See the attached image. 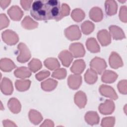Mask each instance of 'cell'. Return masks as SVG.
<instances>
[{
	"label": "cell",
	"instance_id": "cell-5",
	"mask_svg": "<svg viewBox=\"0 0 127 127\" xmlns=\"http://www.w3.org/2000/svg\"><path fill=\"white\" fill-rule=\"evenodd\" d=\"M65 37L70 41L77 40L81 36V33L79 27L77 25H73L69 26L64 30Z\"/></svg>",
	"mask_w": 127,
	"mask_h": 127
},
{
	"label": "cell",
	"instance_id": "cell-13",
	"mask_svg": "<svg viewBox=\"0 0 127 127\" xmlns=\"http://www.w3.org/2000/svg\"><path fill=\"white\" fill-rule=\"evenodd\" d=\"M0 90L1 92L6 95L12 93L13 88L11 81L7 77H3L0 83Z\"/></svg>",
	"mask_w": 127,
	"mask_h": 127
},
{
	"label": "cell",
	"instance_id": "cell-43",
	"mask_svg": "<svg viewBox=\"0 0 127 127\" xmlns=\"http://www.w3.org/2000/svg\"><path fill=\"white\" fill-rule=\"evenodd\" d=\"M3 123V126L4 127H16L17 126L13 123V122L8 120H3L2 121Z\"/></svg>",
	"mask_w": 127,
	"mask_h": 127
},
{
	"label": "cell",
	"instance_id": "cell-3",
	"mask_svg": "<svg viewBox=\"0 0 127 127\" xmlns=\"http://www.w3.org/2000/svg\"><path fill=\"white\" fill-rule=\"evenodd\" d=\"M90 66L91 69L100 74L106 68L107 65L103 59L96 57L90 61Z\"/></svg>",
	"mask_w": 127,
	"mask_h": 127
},
{
	"label": "cell",
	"instance_id": "cell-24",
	"mask_svg": "<svg viewBox=\"0 0 127 127\" xmlns=\"http://www.w3.org/2000/svg\"><path fill=\"white\" fill-rule=\"evenodd\" d=\"M86 46L87 50L91 53H96L100 52V46L94 38H88L86 42Z\"/></svg>",
	"mask_w": 127,
	"mask_h": 127
},
{
	"label": "cell",
	"instance_id": "cell-9",
	"mask_svg": "<svg viewBox=\"0 0 127 127\" xmlns=\"http://www.w3.org/2000/svg\"><path fill=\"white\" fill-rule=\"evenodd\" d=\"M109 63L110 66L114 69L122 67L124 64L121 57L115 52H112L109 57Z\"/></svg>",
	"mask_w": 127,
	"mask_h": 127
},
{
	"label": "cell",
	"instance_id": "cell-45",
	"mask_svg": "<svg viewBox=\"0 0 127 127\" xmlns=\"http://www.w3.org/2000/svg\"><path fill=\"white\" fill-rule=\"evenodd\" d=\"M11 1L10 0H0V5L2 9H5V8L7 7V6H8L9 5V4H10Z\"/></svg>",
	"mask_w": 127,
	"mask_h": 127
},
{
	"label": "cell",
	"instance_id": "cell-38",
	"mask_svg": "<svg viewBox=\"0 0 127 127\" xmlns=\"http://www.w3.org/2000/svg\"><path fill=\"white\" fill-rule=\"evenodd\" d=\"M9 23V20L4 13H1L0 15V29L2 30L7 27Z\"/></svg>",
	"mask_w": 127,
	"mask_h": 127
},
{
	"label": "cell",
	"instance_id": "cell-30",
	"mask_svg": "<svg viewBox=\"0 0 127 127\" xmlns=\"http://www.w3.org/2000/svg\"><path fill=\"white\" fill-rule=\"evenodd\" d=\"M31 85V81L28 79L16 80L15 82L16 89L20 92L27 90Z\"/></svg>",
	"mask_w": 127,
	"mask_h": 127
},
{
	"label": "cell",
	"instance_id": "cell-27",
	"mask_svg": "<svg viewBox=\"0 0 127 127\" xmlns=\"http://www.w3.org/2000/svg\"><path fill=\"white\" fill-rule=\"evenodd\" d=\"M98 79L97 72L91 68L88 69L84 74V79L86 83L89 84H94Z\"/></svg>",
	"mask_w": 127,
	"mask_h": 127
},
{
	"label": "cell",
	"instance_id": "cell-28",
	"mask_svg": "<svg viewBox=\"0 0 127 127\" xmlns=\"http://www.w3.org/2000/svg\"><path fill=\"white\" fill-rule=\"evenodd\" d=\"M28 116L30 122L35 125H38L43 120L41 113L34 109H31L29 111Z\"/></svg>",
	"mask_w": 127,
	"mask_h": 127
},
{
	"label": "cell",
	"instance_id": "cell-44",
	"mask_svg": "<svg viewBox=\"0 0 127 127\" xmlns=\"http://www.w3.org/2000/svg\"><path fill=\"white\" fill-rule=\"evenodd\" d=\"M54 124L53 122L49 119L46 120L43 123V124L41 125H40V127H54Z\"/></svg>",
	"mask_w": 127,
	"mask_h": 127
},
{
	"label": "cell",
	"instance_id": "cell-11",
	"mask_svg": "<svg viewBox=\"0 0 127 127\" xmlns=\"http://www.w3.org/2000/svg\"><path fill=\"white\" fill-rule=\"evenodd\" d=\"M7 13L10 18L14 21L20 20L23 16V12L17 5H13L7 10Z\"/></svg>",
	"mask_w": 127,
	"mask_h": 127
},
{
	"label": "cell",
	"instance_id": "cell-22",
	"mask_svg": "<svg viewBox=\"0 0 127 127\" xmlns=\"http://www.w3.org/2000/svg\"><path fill=\"white\" fill-rule=\"evenodd\" d=\"M118 77V75L115 72L107 70L104 71L101 77V80L103 82L112 83L116 80Z\"/></svg>",
	"mask_w": 127,
	"mask_h": 127
},
{
	"label": "cell",
	"instance_id": "cell-42",
	"mask_svg": "<svg viewBox=\"0 0 127 127\" xmlns=\"http://www.w3.org/2000/svg\"><path fill=\"white\" fill-rule=\"evenodd\" d=\"M32 1H33L32 0H20V3L22 8L24 10H28L31 7V3Z\"/></svg>",
	"mask_w": 127,
	"mask_h": 127
},
{
	"label": "cell",
	"instance_id": "cell-1",
	"mask_svg": "<svg viewBox=\"0 0 127 127\" xmlns=\"http://www.w3.org/2000/svg\"><path fill=\"white\" fill-rule=\"evenodd\" d=\"M61 9L60 2L57 0H41L34 1L30 14L37 20L56 19Z\"/></svg>",
	"mask_w": 127,
	"mask_h": 127
},
{
	"label": "cell",
	"instance_id": "cell-34",
	"mask_svg": "<svg viewBox=\"0 0 127 127\" xmlns=\"http://www.w3.org/2000/svg\"><path fill=\"white\" fill-rule=\"evenodd\" d=\"M42 66L41 62L35 58H33L28 64V67L29 69L33 72H35L39 70Z\"/></svg>",
	"mask_w": 127,
	"mask_h": 127
},
{
	"label": "cell",
	"instance_id": "cell-18",
	"mask_svg": "<svg viewBox=\"0 0 127 127\" xmlns=\"http://www.w3.org/2000/svg\"><path fill=\"white\" fill-rule=\"evenodd\" d=\"M16 67L13 62L8 58H2L0 61V69L4 72H10Z\"/></svg>",
	"mask_w": 127,
	"mask_h": 127
},
{
	"label": "cell",
	"instance_id": "cell-37",
	"mask_svg": "<svg viewBox=\"0 0 127 127\" xmlns=\"http://www.w3.org/2000/svg\"><path fill=\"white\" fill-rule=\"evenodd\" d=\"M115 123V118L114 117L104 118L101 121V126L103 127H112Z\"/></svg>",
	"mask_w": 127,
	"mask_h": 127
},
{
	"label": "cell",
	"instance_id": "cell-14",
	"mask_svg": "<svg viewBox=\"0 0 127 127\" xmlns=\"http://www.w3.org/2000/svg\"><path fill=\"white\" fill-rule=\"evenodd\" d=\"M58 57L63 65L66 67H68L70 65L73 58L71 53L66 50L62 51L59 54Z\"/></svg>",
	"mask_w": 127,
	"mask_h": 127
},
{
	"label": "cell",
	"instance_id": "cell-33",
	"mask_svg": "<svg viewBox=\"0 0 127 127\" xmlns=\"http://www.w3.org/2000/svg\"><path fill=\"white\" fill-rule=\"evenodd\" d=\"M94 24L89 20L85 21L81 25L82 32L85 35H88L92 33L94 29Z\"/></svg>",
	"mask_w": 127,
	"mask_h": 127
},
{
	"label": "cell",
	"instance_id": "cell-36",
	"mask_svg": "<svg viewBox=\"0 0 127 127\" xmlns=\"http://www.w3.org/2000/svg\"><path fill=\"white\" fill-rule=\"evenodd\" d=\"M66 76V70L65 68H61L55 70L52 74V76L54 78L62 79L64 78Z\"/></svg>",
	"mask_w": 127,
	"mask_h": 127
},
{
	"label": "cell",
	"instance_id": "cell-40",
	"mask_svg": "<svg viewBox=\"0 0 127 127\" xmlns=\"http://www.w3.org/2000/svg\"><path fill=\"white\" fill-rule=\"evenodd\" d=\"M127 6L125 5L122 6L120 9L119 18L122 21L125 23H126L127 22Z\"/></svg>",
	"mask_w": 127,
	"mask_h": 127
},
{
	"label": "cell",
	"instance_id": "cell-32",
	"mask_svg": "<svg viewBox=\"0 0 127 127\" xmlns=\"http://www.w3.org/2000/svg\"><path fill=\"white\" fill-rule=\"evenodd\" d=\"M84 12L80 8H75L73 9L71 13V17L73 20L76 22L81 21L85 17Z\"/></svg>",
	"mask_w": 127,
	"mask_h": 127
},
{
	"label": "cell",
	"instance_id": "cell-19",
	"mask_svg": "<svg viewBox=\"0 0 127 127\" xmlns=\"http://www.w3.org/2000/svg\"><path fill=\"white\" fill-rule=\"evenodd\" d=\"M89 17L95 22H99L103 18V13L102 9L97 6L92 7L89 11Z\"/></svg>",
	"mask_w": 127,
	"mask_h": 127
},
{
	"label": "cell",
	"instance_id": "cell-21",
	"mask_svg": "<svg viewBox=\"0 0 127 127\" xmlns=\"http://www.w3.org/2000/svg\"><path fill=\"white\" fill-rule=\"evenodd\" d=\"M106 13L109 16L115 14L117 12L118 5L115 0H107L105 2Z\"/></svg>",
	"mask_w": 127,
	"mask_h": 127
},
{
	"label": "cell",
	"instance_id": "cell-25",
	"mask_svg": "<svg viewBox=\"0 0 127 127\" xmlns=\"http://www.w3.org/2000/svg\"><path fill=\"white\" fill-rule=\"evenodd\" d=\"M58 81L52 78H49L41 83V87L45 91H51L56 88Z\"/></svg>",
	"mask_w": 127,
	"mask_h": 127
},
{
	"label": "cell",
	"instance_id": "cell-8",
	"mask_svg": "<svg viewBox=\"0 0 127 127\" xmlns=\"http://www.w3.org/2000/svg\"><path fill=\"white\" fill-rule=\"evenodd\" d=\"M99 90L100 94L105 97L113 100H117L118 98V95L114 88L109 85L102 84L100 86Z\"/></svg>",
	"mask_w": 127,
	"mask_h": 127
},
{
	"label": "cell",
	"instance_id": "cell-41",
	"mask_svg": "<svg viewBox=\"0 0 127 127\" xmlns=\"http://www.w3.org/2000/svg\"><path fill=\"white\" fill-rule=\"evenodd\" d=\"M50 74L49 71L47 70H43L35 75V77L39 81H41L48 77Z\"/></svg>",
	"mask_w": 127,
	"mask_h": 127
},
{
	"label": "cell",
	"instance_id": "cell-20",
	"mask_svg": "<svg viewBox=\"0 0 127 127\" xmlns=\"http://www.w3.org/2000/svg\"><path fill=\"white\" fill-rule=\"evenodd\" d=\"M85 120L86 122L91 126L98 124L100 117L98 113L94 111H89L85 115Z\"/></svg>",
	"mask_w": 127,
	"mask_h": 127
},
{
	"label": "cell",
	"instance_id": "cell-16",
	"mask_svg": "<svg viewBox=\"0 0 127 127\" xmlns=\"http://www.w3.org/2000/svg\"><path fill=\"white\" fill-rule=\"evenodd\" d=\"M74 101L75 104L79 108H84L87 103V97L85 93L82 91H77L74 95Z\"/></svg>",
	"mask_w": 127,
	"mask_h": 127
},
{
	"label": "cell",
	"instance_id": "cell-2",
	"mask_svg": "<svg viewBox=\"0 0 127 127\" xmlns=\"http://www.w3.org/2000/svg\"><path fill=\"white\" fill-rule=\"evenodd\" d=\"M17 48L19 51V54L17 57V61L21 63H24L29 61L31 58V53L26 44L20 43L17 46Z\"/></svg>",
	"mask_w": 127,
	"mask_h": 127
},
{
	"label": "cell",
	"instance_id": "cell-12",
	"mask_svg": "<svg viewBox=\"0 0 127 127\" xmlns=\"http://www.w3.org/2000/svg\"><path fill=\"white\" fill-rule=\"evenodd\" d=\"M97 36L98 41L103 46H107L111 42V35L106 29L100 30L98 32Z\"/></svg>",
	"mask_w": 127,
	"mask_h": 127
},
{
	"label": "cell",
	"instance_id": "cell-39",
	"mask_svg": "<svg viewBox=\"0 0 127 127\" xmlns=\"http://www.w3.org/2000/svg\"><path fill=\"white\" fill-rule=\"evenodd\" d=\"M118 89L119 92L123 94H126L127 93V80H122L119 82L117 85Z\"/></svg>",
	"mask_w": 127,
	"mask_h": 127
},
{
	"label": "cell",
	"instance_id": "cell-23",
	"mask_svg": "<svg viewBox=\"0 0 127 127\" xmlns=\"http://www.w3.org/2000/svg\"><path fill=\"white\" fill-rule=\"evenodd\" d=\"M9 110L13 114H18L20 112L21 105L19 100L15 98H11L7 102Z\"/></svg>",
	"mask_w": 127,
	"mask_h": 127
},
{
	"label": "cell",
	"instance_id": "cell-15",
	"mask_svg": "<svg viewBox=\"0 0 127 127\" xmlns=\"http://www.w3.org/2000/svg\"><path fill=\"white\" fill-rule=\"evenodd\" d=\"M109 29L111 36L114 40H122L126 38L123 30L119 26L111 25L109 27Z\"/></svg>",
	"mask_w": 127,
	"mask_h": 127
},
{
	"label": "cell",
	"instance_id": "cell-10",
	"mask_svg": "<svg viewBox=\"0 0 127 127\" xmlns=\"http://www.w3.org/2000/svg\"><path fill=\"white\" fill-rule=\"evenodd\" d=\"M82 83V77L79 74H70L68 77L67 84L70 88L77 89Z\"/></svg>",
	"mask_w": 127,
	"mask_h": 127
},
{
	"label": "cell",
	"instance_id": "cell-26",
	"mask_svg": "<svg viewBox=\"0 0 127 127\" xmlns=\"http://www.w3.org/2000/svg\"><path fill=\"white\" fill-rule=\"evenodd\" d=\"M14 75L18 78H25L29 77L31 75V70L25 66H21L16 68L14 71Z\"/></svg>",
	"mask_w": 127,
	"mask_h": 127
},
{
	"label": "cell",
	"instance_id": "cell-7",
	"mask_svg": "<svg viewBox=\"0 0 127 127\" xmlns=\"http://www.w3.org/2000/svg\"><path fill=\"white\" fill-rule=\"evenodd\" d=\"M69 51L75 58L82 57L84 56L85 50L83 45L80 43H73L70 45L69 47Z\"/></svg>",
	"mask_w": 127,
	"mask_h": 127
},
{
	"label": "cell",
	"instance_id": "cell-4",
	"mask_svg": "<svg viewBox=\"0 0 127 127\" xmlns=\"http://www.w3.org/2000/svg\"><path fill=\"white\" fill-rule=\"evenodd\" d=\"M1 37L4 43L8 45H14L19 41L18 35L13 31L7 29L1 33Z\"/></svg>",
	"mask_w": 127,
	"mask_h": 127
},
{
	"label": "cell",
	"instance_id": "cell-31",
	"mask_svg": "<svg viewBox=\"0 0 127 127\" xmlns=\"http://www.w3.org/2000/svg\"><path fill=\"white\" fill-rule=\"evenodd\" d=\"M44 64L47 68L51 70L58 69L60 66V64L58 60L55 58L46 59L44 62Z\"/></svg>",
	"mask_w": 127,
	"mask_h": 127
},
{
	"label": "cell",
	"instance_id": "cell-17",
	"mask_svg": "<svg viewBox=\"0 0 127 127\" xmlns=\"http://www.w3.org/2000/svg\"><path fill=\"white\" fill-rule=\"evenodd\" d=\"M86 65L84 61L82 59L75 60L70 67V70L75 74H80L84 70Z\"/></svg>",
	"mask_w": 127,
	"mask_h": 127
},
{
	"label": "cell",
	"instance_id": "cell-29",
	"mask_svg": "<svg viewBox=\"0 0 127 127\" xmlns=\"http://www.w3.org/2000/svg\"><path fill=\"white\" fill-rule=\"evenodd\" d=\"M21 25L24 28L30 30L36 28L38 26V23L29 16H26L21 22Z\"/></svg>",
	"mask_w": 127,
	"mask_h": 127
},
{
	"label": "cell",
	"instance_id": "cell-35",
	"mask_svg": "<svg viewBox=\"0 0 127 127\" xmlns=\"http://www.w3.org/2000/svg\"><path fill=\"white\" fill-rule=\"evenodd\" d=\"M70 12V7L67 4L63 3L62 4L59 14L58 17L55 19L56 21H59L63 17L69 15Z\"/></svg>",
	"mask_w": 127,
	"mask_h": 127
},
{
	"label": "cell",
	"instance_id": "cell-6",
	"mask_svg": "<svg viewBox=\"0 0 127 127\" xmlns=\"http://www.w3.org/2000/svg\"><path fill=\"white\" fill-rule=\"evenodd\" d=\"M115 108L114 102L111 100H106L104 103L100 104L98 110L103 115H110L113 113Z\"/></svg>",
	"mask_w": 127,
	"mask_h": 127
}]
</instances>
